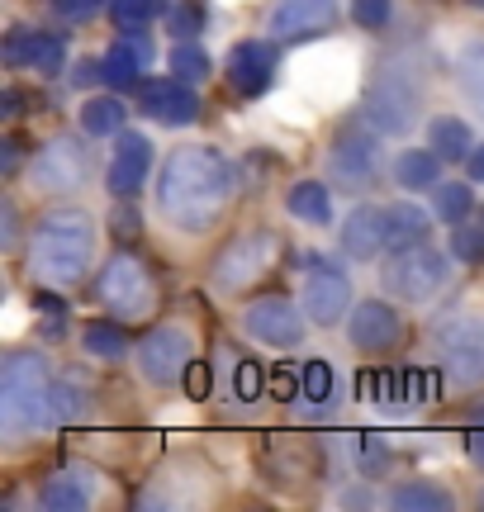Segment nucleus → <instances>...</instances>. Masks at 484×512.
Masks as SVG:
<instances>
[{
	"label": "nucleus",
	"mask_w": 484,
	"mask_h": 512,
	"mask_svg": "<svg viewBox=\"0 0 484 512\" xmlns=\"http://www.w3.org/2000/svg\"><path fill=\"white\" fill-rule=\"evenodd\" d=\"M95 214L86 204L62 200L53 209H43L29 223V238H24V271L34 285H53V290H76L91 280L95 266Z\"/></svg>",
	"instance_id": "nucleus-2"
},
{
	"label": "nucleus",
	"mask_w": 484,
	"mask_h": 512,
	"mask_svg": "<svg viewBox=\"0 0 484 512\" xmlns=\"http://www.w3.org/2000/svg\"><path fill=\"white\" fill-rule=\"evenodd\" d=\"M447 252L456 256V266H484V223H456L447 238Z\"/></svg>",
	"instance_id": "nucleus-38"
},
{
	"label": "nucleus",
	"mask_w": 484,
	"mask_h": 512,
	"mask_svg": "<svg viewBox=\"0 0 484 512\" xmlns=\"http://www.w3.org/2000/svg\"><path fill=\"white\" fill-rule=\"evenodd\" d=\"M342 332H347V347L361 351V356H375V361L394 356V351L409 342L404 313H399V304H394L390 294H385V299H380V294H371V299H356V309L347 313Z\"/></svg>",
	"instance_id": "nucleus-13"
},
{
	"label": "nucleus",
	"mask_w": 484,
	"mask_h": 512,
	"mask_svg": "<svg viewBox=\"0 0 484 512\" xmlns=\"http://www.w3.org/2000/svg\"><path fill=\"white\" fill-rule=\"evenodd\" d=\"M432 223H437V214H432V209H423L413 195L390 200V204H385V242H390V252H404V247L432 242ZM390 252H385V256H390Z\"/></svg>",
	"instance_id": "nucleus-23"
},
{
	"label": "nucleus",
	"mask_w": 484,
	"mask_h": 512,
	"mask_svg": "<svg viewBox=\"0 0 484 512\" xmlns=\"http://www.w3.org/2000/svg\"><path fill=\"white\" fill-rule=\"evenodd\" d=\"M100 489H105V479L95 475L91 465H62V470H53V475L38 484V508L81 512V508H91L95 498H100Z\"/></svg>",
	"instance_id": "nucleus-21"
},
{
	"label": "nucleus",
	"mask_w": 484,
	"mask_h": 512,
	"mask_svg": "<svg viewBox=\"0 0 484 512\" xmlns=\"http://www.w3.org/2000/svg\"><path fill=\"white\" fill-rule=\"evenodd\" d=\"M138 114L162 128H190L205 119V100H200V86H190L181 76H152L138 86Z\"/></svg>",
	"instance_id": "nucleus-19"
},
{
	"label": "nucleus",
	"mask_w": 484,
	"mask_h": 512,
	"mask_svg": "<svg viewBox=\"0 0 484 512\" xmlns=\"http://www.w3.org/2000/svg\"><path fill=\"white\" fill-rule=\"evenodd\" d=\"M342 24V0H271L261 15V34L276 43H318Z\"/></svg>",
	"instance_id": "nucleus-16"
},
{
	"label": "nucleus",
	"mask_w": 484,
	"mask_h": 512,
	"mask_svg": "<svg viewBox=\"0 0 484 512\" xmlns=\"http://www.w3.org/2000/svg\"><path fill=\"white\" fill-rule=\"evenodd\" d=\"M428 351L447 389H456V394L480 389L484 384V313H475V309L447 313L428 332Z\"/></svg>",
	"instance_id": "nucleus-7"
},
{
	"label": "nucleus",
	"mask_w": 484,
	"mask_h": 512,
	"mask_svg": "<svg viewBox=\"0 0 484 512\" xmlns=\"http://www.w3.org/2000/svg\"><path fill=\"white\" fill-rule=\"evenodd\" d=\"M356 470H361V479H385L394 470V451L385 446L380 437H361V451H356Z\"/></svg>",
	"instance_id": "nucleus-41"
},
{
	"label": "nucleus",
	"mask_w": 484,
	"mask_h": 512,
	"mask_svg": "<svg viewBox=\"0 0 484 512\" xmlns=\"http://www.w3.org/2000/svg\"><path fill=\"white\" fill-rule=\"evenodd\" d=\"M451 271H456V256L447 247L418 242V247L390 252L380 261V294H390V299L409 304V309H423L451 285Z\"/></svg>",
	"instance_id": "nucleus-8"
},
{
	"label": "nucleus",
	"mask_w": 484,
	"mask_h": 512,
	"mask_svg": "<svg viewBox=\"0 0 484 512\" xmlns=\"http://www.w3.org/2000/svg\"><path fill=\"white\" fill-rule=\"evenodd\" d=\"M119 34L129 38V43H133V53L143 57V62H148V67H152V62H157V38H152L148 29H119Z\"/></svg>",
	"instance_id": "nucleus-47"
},
{
	"label": "nucleus",
	"mask_w": 484,
	"mask_h": 512,
	"mask_svg": "<svg viewBox=\"0 0 484 512\" xmlns=\"http://www.w3.org/2000/svg\"><path fill=\"white\" fill-rule=\"evenodd\" d=\"M91 299L124 323H143L162 304V285L138 252H110L91 280Z\"/></svg>",
	"instance_id": "nucleus-6"
},
{
	"label": "nucleus",
	"mask_w": 484,
	"mask_h": 512,
	"mask_svg": "<svg viewBox=\"0 0 484 512\" xmlns=\"http://www.w3.org/2000/svg\"><path fill=\"white\" fill-rule=\"evenodd\" d=\"M466 176L475 185H484V143H475V152L466 157Z\"/></svg>",
	"instance_id": "nucleus-51"
},
{
	"label": "nucleus",
	"mask_w": 484,
	"mask_h": 512,
	"mask_svg": "<svg viewBox=\"0 0 484 512\" xmlns=\"http://www.w3.org/2000/svg\"><path fill=\"white\" fill-rule=\"evenodd\" d=\"M228 370H233V375H228V389H233L238 403H257L271 394V375L261 370V361H252V356H228Z\"/></svg>",
	"instance_id": "nucleus-36"
},
{
	"label": "nucleus",
	"mask_w": 484,
	"mask_h": 512,
	"mask_svg": "<svg viewBox=\"0 0 484 512\" xmlns=\"http://www.w3.org/2000/svg\"><path fill=\"white\" fill-rule=\"evenodd\" d=\"M53 380V361L38 347H10L0 356V384H48Z\"/></svg>",
	"instance_id": "nucleus-33"
},
{
	"label": "nucleus",
	"mask_w": 484,
	"mask_h": 512,
	"mask_svg": "<svg viewBox=\"0 0 484 512\" xmlns=\"http://www.w3.org/2000/svg\"><path fill=\"white\" fill-rule=\"evenodd\" d=\"M304 285H299V304L309 313L314 328H342L347 313L356 309V285H352V271L342 261H328V256H314L304 266Z\"/></svg>",
	"instance_id": "nucleus-12"
},
{
	"label": "nucleus",
	"mask_w": 484,
	"mask_h": 512,
	"mask_svg": "<svg viewBox=\"0 0 484 512\" xmlns=\"http://www.w3.org/2000/svg\"><path fill=\"white\" fill-rule=\"evenodd\" d=\"M238 195V162L214 143L171 147L162 166H157V181H152V209L176 238H209L233 214Z\"/></svg>",
	"instance_id": "nucleus-1"
},
{
	"label": "nucleus",
	"mask_w": 484,
	"mask_h": 512,
	"mask_svg": "<svg viewBox=\"0 0 484 512\" xmlns=\"http://www.w3.org/2000/svg\"><path fill=\"white\" fill-rule=\"evenodd\" d=\"M190 361H200V337L190 323L167 318V323H152L138 342H133V370L148 389H176L186 380Z\"/></svg>",
	"instance_id": "nucleus-10"
},
{
	"label": "nucleus",
	"mask_w": 484,
	"mask_h": 512,
	"mask_svg": "<svg viewBox=\"0 0 484 512\" xmlns=\"http://www.w3.org/2000/svg\"><path fill=\"white\" fill-rule=\"evenodd\" d=\"M129 114H133V110L124 105V95L105 86V91H95V95H86V100H81V110H76V124L86 128L95 143H114V138H119V133L129 128Z\"/></svg>",
	"instance_id": "nucleus-25"
},
{
	"label": "nucleus",
	"mask_w": 484,
	"mask_h": 512,
	"mask_svg": "<svg viewBox=\"0 0 484 512\" xmlns=\"http://www.w3.org/2000/svg\"><path fill=\"white\" fill-rule=\"evenodd\" d=\"M385 503H390L394 512H447V508H456L451 489H442L437 479H399V484H390Z\"/></svg>",
	"instance_id": "nucleus-29"
},
{
	"label": "nucleus",
	"mask_w": 484,
	"mask_h": 512,
	"mask_svg": "<svg viewBox=\"0 0 484 512\" xmlns=\"http://www.w3.org/2000/svg\"><path fill=\"white\" fill-rule=\"evenodd\" d=\"M347 19L366 34H385L394 24V0H347Z\"/></svg>",
	"instance_id": "nucleus-39"
},
{
	"label": "nucleus",
	"mask_w": 484,
	"mask_h": 512,
	"mask_svg": "<svg viewBox=\"0 0 484 512\" xmlns=\"http://www.w3.org/2000/svg\"><path fill=\"white\" fill-rule=\"evenodd\" d=\"M205 5L200 0H181V5H171L167 19H162V29H167L171 38H200L205 34Z\"/></svg>",
	"instance_id": "nucleus-40"
},
{
	"label": "nucleus",
	"mask_w": 484,
	"mask_h": 512,
	"mask_svg": "<svg viewBox=\"0 0 484 512\" xmlns=\"http://www.w3.org/2000/svg\"><path fill=\"white\" fill-rule=\"evenodd\" d=\"M167 67H171V76H181L190 86H205L209 76H214V57H209V48L200 38H176L167 53Z\"/></svg>",
	"instance_id": "nucleus-34"
},
{
	"label": "nucleus",
	"mask_w": 484,
	"mask_h": 512,
	"mask_svg": "<svg viewBox=\"0 0 484 512\" xmlns=\"http://www.w3.org/2000/svg\"><path fill=\"white\" fill-rule=\"evenodd\" d=\"M451 72H456V86H461V95H466L470 105L480 110V119H484V38H470L466 48L456 53Z\"/></svg>",
	"instance_id": "nucleus-35"
},
{
	"label": "nucleus",
	"mask_w": 484,
	"mask_h": 512,
	"mask_svg": "<svg viewBox=\"0 0 484 512\" xmlns=\"http://www.w3.org/2000/svg\"><path fill=\"white\" fill-rule=\"evenodd\" d=\"M76 375H81V370H67V375H53V384H48L53 413L62 427H67V422H86L95 413V389L86 380H76Z\"/></svg>",
	"instance_id": "nucleus-30"
},
{
	"label": "nucleus",
	"mask_w": 484,
	"mask_h": 512,
	"mask_svg": "<svg viewBox=\"0 0 484 512\" xmlns=\"http://www.w3.org/2000/svg\"><path fill=\"white\" fill-rule=\"evenodd\" d=\"M0 57L10 72L38 76V81H53L72 67V53H67V38L53 34V29H38V24H10V34L0 43Z\"/></svg>",
	"instance_id": "nucleus-15"
},
{
	"label": "nucleus",
	"mask_w": 484,
	"mask_h": 512,
	"mask_svg": "<svg viewBox=\"0 0 484 512\" xmlns=\"http://www.w3.org/2000/svg\"><path fill=\"white\" fill-rule=\"evenodd\" d=\"M0 157H5V176H19V157H24V143H19V133H10L5 143H0Z\"/></svg>",
	"instance_id": "nucleus-50"
},
{
	"label": "nucleus",
	"mask_w": 484,
	"mask_h": 512,
	"mask_svg": "<svg viewBox=\"0 0 484 512\" xmlns=\"http://www.w3.org/2000/svg\"><path fill=\"white\" fill-rule=\"evenodd\" d=\"M466 5H470V10H480V15H484V0H466Z\"/></svg>",
	"instance_id": "nucleus-52"
},
{
	"label": "nucleus",
	"mask_w": 484,
	"mask_h": 512,
	"mask_svg": "<svg viewBox=\"0 0 484 512\" xmlns=\"http://www.w3.org/2000/svg\"><path fill=\"white\" fill-rule=\"evenodd\" d=\"M428 384H432V370H418V366L394 370V403H423L428 399Z\"/></svg>",
	"instance_id": "nucleus-43"
},
{
	"label": "nucleus",
	"mask_w": 484,
	"mask_h": 512,
	"mask_svg": "<svg viewBox=\"0 0 484 512\" xmlns=\"http://www.w3.org/2000/svg\"><path fill=\"white\" fill-rule=\"evenodd\" d=\"M280 48L271 34H247L224 53V81L242 100H261L280 81Z\"/></svg>",
	"instance_id": "nucleus-17"
},
{
	"label": "nucleus",
	"mask_w": 484,
	"mask_h": 512,
	"mask_svg": "<svg viewBox=\"0 0 484 512\" xmlns=\"http://www.w3.org/2000/svg\"><path fill=\"white\" fill-rule=\"evenodd\" d=\"M380 176H385V133L366 114H356L328 143V181L342 195H366Z\"/></svg>",
	"instance_id": "nucleus-9"
},
{
	"label": "nucleus",
	"mask_w": 484,
	"mask_h": 512,
	"mask_svg": "<svg viewBox=\"0 0 484 512\" xmlns=\"http://www.w3.org/2000/svg\"><path fill=\"white\" fill-rule=\"evenodd\" d=\"M95 138L81 128H62L53 138H43V143L29 152V162H24V185H29V195H43V200H76L86 185L95 181Z\"/></svg>",
	"instance_id": "nucleus-4"
},
{
	"label": "nucleus",
	"mask_w": 484,
	"mask_h": 512,
	"mask_svg": "<svg viewBox=\"0 0 484 512\" xmlns=\"http://www.w3.org/2000/svg\"><path fill=\"white\" fill-rule=\"evenodd\" d=\"M48 384H0V437H5V446H24V441L48 437L53 427H62Z\"/></svg>",
	"instance_id": "nucleus-14"
},
{
	"label": "nucleus",
	"mask_w": 484,
	"mask_h": 512,
	"mask_svg": "<svg viewBox=\"0 0 484 512\" xmlns=\"http://www.w3.org/2000/svg\"><path fill=\"white\" fill-rule=\"evenodd\" d=\"M466 460L475 465V470H484V422L466 427Z\"/></svg>",
	"instance_id": "nucleus-49"
},
{
	"label": "nucleus",
	"mask_w": 484,
	"mask_h": 512,
	"mask_svg": "<svg viewBox=\"0 0 484 512\" xmlns=\"http://www.w3.org/2000/svg\"><path fill=\"white\" fill-rule=\"evenodd\" d=\"M114 0H43V10L57 15L62 24H91V19L110 15Z\"/></svg>",
	"instance_id": "nucleus-42"
},
{
	"label": "nucleus",
	"mask_w": 484,
	"mask_h": 512,
	"mask_svg": "<svg viewBox=\"0 0 484 512\" xmlns=\"http://www.w3.org/2000/svg\"><path fill=\"white\" fill-rule=\"evenodd\" d=\"M181 389H186V399H209L214 394V370L205 366V361H190V370H186V380H181Z\"/></svg>",
	"instance_id": "nucleus-45"
},
{
	"label": "nucleus",
	"mask_w": 484,
	"mask_h": 512,
	"mask_svg": "<svg viewBox=\"0 0 484 512\" xmlns=\"http://www.w3.org/2000/svg\"><path fill=\"white\" fill-rule=\"evenodd\" d=\"M100 72H105V86H110V91H119V95H129V91H138V86H143V81H148V62H143V57L133 53V43L124 34L114 38L110 48H105V53H100Z\"/></svg>",
	"instance_id": "nucleus-28"
},
{
	"label": "nucleus",
	"mask_w": 484,
	"mask_h": 512,
	"mask_svg": "<svg viewBox=\"0 0 484 512\" xmlns=\"http://www.w3.org/2000/svg\"><path fill=\"white\" fill-rule=\"evenodd\" d=\"M171 10V0H114L110 5V19L119 29H152L162 24Z\"/></svg>",
	"instance_id": "nucleus-37"
},
{
	"label": "nucleus",
	"mask_w": 484,
	"mask_h": 512,
	"mask_svg": "<svg viewBox=\"0 0 484 512\" xmlns=\"http://www.w3.org/2000/svg\"><path fill=\"white\" fill-rule=\"evenodd\" d=\"M432 214H437V223H447V228H456V223H466L470 214H480V200H475V181H442L437 190H432Z\"/></svg>",
	"instance_id": "nucleus-32"
},
{
	"label": "nucleus",
	"mask_w": 484,
	"mask_h": 512,
	"mask_svg": "<svg viewBox=\"0 0 484 512\" xmlns=\"http://www.w3.org/2000/svg\"><path fill=\"white\" fill-rule=\"evenodd\" d=\"M442 171H447V162H442L428 143L404 147V152L394 157V166H390L394 185H399L404 195H428V190H437V185H442Z\"/></svg>",
	"instance_id": "nucleus-27"
},
{
	"label": "nucleus",
	"mask_w": 484,
	"mask_h": 512,
	"mask_svg": "<svg viewBox=\"0 0 484 512\" xmlns=\"http://www.w3.org/2000/svg\"><path fill=\"white\" fill-rule=\"evenodd\" d=\"M152 162H157V143L143 128H124L114 138V152L105 162V190L110 200H138L152 181Z\"/></svg>",
	"instance_id": "nucleus-18"
},
{
	"label": "nucleus",
	"mask_w": 484,
	"mask_h": 512,
	"mask_svg": "<svg viewBox=\"0 0 484 512\" xmlns=\"http://www.w3.org/2000/svg\"><path fill=\"white\" fill-rule=\"evenodd\" d=\"M423 143L442 157L447 166H466V157L475 152V128L470 119H461L456 110H442V114H428V124H423Z\"/></svg>",
	"instance_id": "nucleus-22"
},
{
	"label": "nucleus",
	"mask_w": 484,
	"mask_h": 512,
	"mask_svg": "<svg viewBox=\"0 0 484 512\" xmlns=\"http://www.w3.org/2000/svg\"><path fill=\"white\" fill-rule=\"evenodd\" d=\"M337 394H342L337 366L323 361V356H309V361L299 366V403H309V408H333Z\"/></svg>",
	"instance_id": "nucleus-31"
},
{
	"label": "nucleus",
	"mask_w": 484,
	"mask_h": 512,
	"mask_svg": "<svg viewBox=\"0 0 484 512\" xmlns=\"http://www.w3.org/2000/svg\"><path fill=\"white\" fill-rule=\"evenodd\" d=\"M276 256H280V233L266 228V223H247L238 233H228V242L214 252L209 261V290L219 299H242L252 294L276 271Z\"/></svg>",
	"instance_id": "nucleus-5"
},
{
	"label": "nucleus",
	"mask_w": 484,
	"mask_h": 512,
	"mask_svg": "<svg viewBox=\"0 0 484 512\" xmlns=\"http://www.w3.org/2000/svg\"><path fill=\"white\" fill-rule=\"evenodd\" d=\"M285 214L304 228H333L337 204H333V181H295L285 190Z\"/></svg>",
	"instance_id": "nucleus-26"
},
{
	"label": "nucleus",
	"mask_w": 484,
	"mask_h": 512,
	"mask_svg": "<svg viewBox=\"0 0 484 512\" xmlns=\"http://www.w3.org/2000/svg\"><path fill=\"white\" fill-rule=\"evenodd\" d=\"M390 242H385V204L361 200L337 223V256H347L356 266H371V261H385Z\"/></svg>",
	"instance_id": "nucleus-20"
},
{
	"label": "nucleus",
	"mask_w": 484,
	"mask_h": 512,
	"mask_svg": "<svg viewBox=\"0 0 484 512\" xmlns=\"http://www.w3.org/2000/svg\"><path fill=\"white\" fill-rule=\"evenodd\" d=\"M24 105H29V100H24V91H19V86H5V91H0V114H5V119H24Z\"/></svg>",
	"instance_id": "nucleus-48"
},
{
	"label": "nucleus",
	"mask_w": 484,
	"mask_h": 512,
	"mask_svg": "<svg viewBox=\"0 0 484 512\" xmlns=\"http://www.w3.org/2000/svg\"><path fill=\"white\" fill-rule=\"evenodd\" d=\"M238 332L252 342V347L299 351L304 347V337H309V313H304V304H299V294L290 299V294L261 290L238 309Z\"/></svg>",
	"instance_id": "nucleus-11"
},
{
	"label": "nucleus",
	"mask_w": 484,
	"mask_h": 512,
	"mask_svg": "<svg viewBox=\"0 0 484 512\" xmlns=\"http://www.w3.org/2000/svg\"><path fill=\"white\" fill-rule=\"evenodd\" d=\"M67 81H72V86H81V91H86V86H105L100 57H76L72 67H67Z\"/></svg>",
	"instance_id": "nucleus-46"
},
{
	"label": "nucleus",
	"mask_w": 484,
	"mask_h": 512,
	"mask_svg": "<svg viewBox=\"0 0 484 512\" xmlns=\"http://www.w3.org/2000/svg\"><path fill=\"white\" fill-rule=\"evenodd\" d=\"M110 233L119 242H138V238H143V214H138V204H133V200H114Z\"/></svg>",
	"instance_id": "nucleus-44"
},
{
	"label": "nucleus",
	"mask_w": 484,
	"mask_h": 512,
	"mask_svg": "<svg viewBox=\"0 0 484 512\" xmlns=\"http://www.w3.org/2000/svg\"><path fill=\"white\" fill-rule=\"evenodd\" d=\"M480 223H484V204H480Z\"/></svg>",
	"instance_id": "nucleus-54"
},
{
	"label": "nucleus",
	"mask_w": 484,
	"mask_h": 512,
	"mask_svg": "<svg viewBox=\"0 0 484 512\" xmlns=\"http://www.w3.org/2000/svg\"><path fill=\"white\" fill-rule=\"evenodd\" d=\"M361 114L385 138H409L413 128L428 119V72L409 48L375 62V72L361 86Z\"/></svg>",
	"instance_id": "nucleus-3"
},
{
	"label": "nucleus",
	"mask_w": 484,
	"mask_h": 512,
	"mask_svg": "<svg viewBox=\"0 0 484 512\" xmlns=\"http://www.w3.org/2000/svg\"><path fill=\"white\" fill-rule=\"evenodd\" d=\"M475 508H484V489H480V494H475Z\"/></svg>",
	"instance_id": "nucleus-53"
},
{
	"label": "nucleus",
	"mask_w": 484,
	"mask_h": 512,
	"mask_svg": "<svg viewBox=\"0 0 484 512\" xmlns=\"http://www.w3.org/2000/svg\"><path fill=\"white\" fill-rule=\"evenodd\" d=\"M76 342H81V351H86V356H95V361H105V366H119L124 356H133L129 323H124V318H114V313L86 318V323L76 328Z\"/></svg>",
	"instance_id": "nucleus-24"
}]
</instances>
